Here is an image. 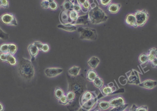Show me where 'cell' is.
Instances as JSON below:
<instances>
[{
	"instance_id": "39",
	"label": "cell",
	"mask_w": 157,
	"mask_h": 111,
	"mask_svg": "<svg viewBox=\"0 0 157 111\" xmlns=\"http://www.w3.org/2000/svg\"><path fill=\"white\" fill-rule=\"evenodd\" d=\"M1 7L8 9L9 8V1L8 0H0Z\"/></svg>"
},
{
	"instance_id": "37",
	"label": "cell",
	"mask_w": 157,
	"mask_h": 111,
	"mask_svg": "<svg viewBox=\"0 0 157 111\" xmlns=\"http://www.w3.org/2000/svg\"><path fill=\"white\" fill-rule=\"evenodd\" d=\"M59 102L60 104L63 105H66L69 104V101L65 95L63 96L61 98H60L59 99Z\"/></svg>"
},
{
	"instance_id": "24",
	"label": "cell",
	"mask_w": 157,
	"mask_h": 111,
	"mask_svg": "<svg viewBox=\"0 0 157 111\" xmlns=\"http://www.w3.org/2000/svg\"><path fill=\"white\" fill-rule=\"evenodd\" d=\"M116 89L114 87H111L110 86H105L101 90L102 93L104 95V96H106L107 95H111L114 92V91Z\"/></svg>"
},
{
	"instance_id": "11",
	"label": "cell",
	"mask_w": 157,
	"mask_h": 111,
	"mask_svg": "<svg viewBox=\"0 0 157 111\" xmlns=\"http://www.w3.org/2000/svg\"><path fill=\"white\" fill-rule=\"evenodd\" d=\"M70 10L64 11L62 10L59 15V20L61 24H72L73 21L70 19L69 17V13Z\"/></svg>"
},
{
	"instance_id": "27",
	"label": "cell",
	"mask_w": 157,
	"mask_h": 111,
	"mask_svg": "<svg viewBox=\"0 0 157 111\" xmlns=\"http://www.w3.org/2000/svg\"><path fill=\"white\" fill-rule=\"evenodd\" d=\"M130 111H149V109L147 106L138 107L135 104H133L130 109Z\"/></svg>"
},
{
	"instance_id": "35",
	"label": "cell",
	"mask_w": 157,
	"mask_h": 111,
	"mask_svg": "<svg viewBox=\"0 0 157 111\" xmlns=\"http://www.w3.org/2000/svg\"><path fill=\"white\" fill-rule=\"evenodd\" d=\"M129 106V105L127 104H125L121 106H118V107H114L113 109L110 110V111H124Z\"/></svg>"
},
{
	"instance_id": "7",
	"label": "cell",
	"mask_w": 157,
	"mask_h": 111,
	"mask_svg": "<svg viewBox=\"0 0 157 111\" xmlns=\"http://www.w3.org/2000/svg\"><path fill=\"white\" fill-rule=\"evenodd\" d=\"M128 77V82L130 84L138 85L141 83L138 72L134 69L129 71L126 73Z\"/></svg>"
},
{
	"instance_id": "40",
	"label": "cell",
	"mask_w": 157,
	"mask_h": 111,
	"mask_svg": "<svg viewBox=\"0 0 157 111\" xmlns=\"http://www.w3.org/2000/svg\"><path fill=\"white\" fill-rule=\"evenodd\" d=\"M81 7H82V10L84 9L87 11H89L90 8H91V3H90V2H89V1L87 0V1L81 6Z\"/></svg>"
},
{
	"instance_id": "51",
	"label": "cell",
	"mask_w": 157,
	"mask_h": 111,
	"mask_svg": "<svg viewBox=\"0 0 157 111\" xmlns=\"http://www.w3.org/2000/svg\"><path fill=\"white\" fill-rule=\"evenodd\" d=\"M1 8V3H0V8Z\"/></svg>"
},
{
	"instance_id": "6",
	"label": "cell",
	"mask_w": 157,
	"mask_h": 111,
	"mask_svg": "<svg viewBox=\"0 0 157 111\" xmlns=\"http://www.w3.org/2000/svg\"><path fill=\"white\" fill-rule=\"evenodd\" d=\"M0 20L3 24L6 25H17V20L13 14L5 13L1 15L0 17Z\"/></svg>"
},
{
	"instance_id": "8",
	"label": "cell",
	"mask_w": 157,
	"mask_h": 111,
	"mask_svg": "<svg viewBox=\"0 0 157 111\" xmlns=\"http://www.w3.org/2000/svg\"><path fill=\"white\" fill-rule=\"evenodd\" d=\"M95 91H86L84 93L81 95L80 99V107L85 103L89 101L92 99V98L96 97V94Z\"/></svg>"
},
{
	"instance_id": "34",
	"label": "cell",
	"mask_w": 157,
	"mask_h": 111,
	"mask_svg": "<svg viewBox=\"0 0 157 111\" xmlns=\"http://www.w3.org/2000/svg\"><path fill=\"white\" fill-rule=\"evenodd\" d=\"M49 8L51 10H56L59 8L58 3L55 0H49Z\"/></svg>"
},
{
	"instance_id": "55",
	"label": "cell",
	"mask_w": 157,
	"mask_h": 111,
	"mask_svg": "<svg viewBox=\"0 0 157 111\" xmlns=\"http://www.w3.org/2000/svg\"></svg>"
},
{
	"instance_id": "16",
	"label": "cell",
	"mask_w": 157,
	"mask_h": 111,
	"mask_svg": "<svg viewBox=\"0 0 157 111\" xmlns=\"http://www.w3.org/2000/svg\"><path fill=\"white\" fill-rule=\"evenodd\" d=\"M28 50L31 57V61L32 62L35 60L36 56L38 55L39 53V49L34 44H31L29 45Z\"/></svg>"
},
{
	"instance_id": "17",
	"label": "cell",
	"mask_w": 157,
	"mask_h": 111,
	"mask_svg": "<svg viewBox=\"0 0 157 111\" xmlns=\"http://www.w3.org/2000/svg\"><path fill=\"white\" fill-rule=\"evenodd\" d=\"M110 106L111 107H116L125 104V101L124 99L122 97H118L116 98H112L109 101Z\"/></svg>"
},
{
	"instance_id": "31",
	"label": "cell",
	"mask_w": 157,
	"mask_h": 111,
	"mask_svg": "<svg viewBox=\"0 0 157 111\" xmlns=\"http://www.w3.org/2000/svg\"><path fill=\"white\" fill-rule=\"evenodd\" d=\"M17 46L14 44H8V53L11 55H13L15 54L17 51Z\"/></svg>"
},
{
	"instance_id": "20",
	"label": "cell",
	"mask_w": 157,
	"mask_h": 111,
	"mask_svg": "<svg viewBox=\"0 0 157 111\" xmlns=\"http://www.w3.org/2000/svg\"><path fill=\"white\" fill-rule=\"evenodd\" d=\"M121 7L119 3H110L108 5L107 10L112 14H116L119 12Z\"/></svg>"
},
{
	"instance_id": "41",
	"label": "cell",
	"mask_w": 157,
	"mask_h": 111,
	"mask_svg": "<svg viewBox=\"0 0 157 111\" xmlns=\"http://www.w3.org/2000/svg\"><path fill=\"white\" fill-rule=\"evenodd\" d=\"M49 1H41L40 5L43 8L47 9L49 8Z\"/></svg>"
},
{
	"instance_id": "28",
	"label": "cell",
	"mask_w": 157,
	"mask_h": 111,
	"mask_svg": "<svg viewBox=\"0 0 157 111\" xmlns=\"http://www.w3.org/2000/svg\"><path fill=\"white\" fill-rule=\"evenodd\" d=\"M98 106L100 109L102 110H106L110 107L109 102L104 101H102L99 102Z\"/></svg>"
},
{
	"instance_id": "12",
	"label": "cell",
	"mask_w": 157,
	"mask_h": 111,
	"mask_svg": "<svg viewBox=\"0 0 157 111\" xmlns=\"http://www.w3.org/2000/svg\"><path fill=\"white\" fill-rule=\"evenodd\" d=\"M99 96H97L96 97L92 98V99L89 101L82 105L81 106V108H83V109H85V110L87 111H90L91 109H93L95 107L96 105L97 104L99 98L100 97H98Z\"/></svg>"
},
{
	"instance_id": "14",
	"label": "cell",
	"mask_w": 157,
	"mask_h": 111,
	"mask_svg": "<svg viewBox=\"0 0 157 111\" xmlns=\"http://www.w3.org/2000/svg\"><path fill=\"white\" fill-rule=\"evenodd\" d=\"M126 23L129 26L134 27L135 28H137L138 27L137 20L135 19L134 14L130 13L127 15L126 17Z\"/></svg>"
},
{
	"instance_id": "49",
	"label": "cell",
	"mask_w": 157,
	"mask_h": 111,
	"mask_svg": "<svg viewBox=\"0 0 157 111\" xmlns=\"http://www.w3.org/2000/svg\"><path fill=\"white\" fill-rule=\"evenodd\" d=\"M78 111H87V110H85V109H83V108H81V107H80V108H79V109H78Z\"/></svg>"
},
{
	"instance_id": "10",
	"label": "cell",
	"mask_w": 157,
	"mask_h": 111,
	"mask_svg": "<svg viewBox=\"0 0 157 111\" xmlns=\"http://www.w3.org/2000/svg\"><path fill=\"white\" fill-rule=\"evenodd\" d=\"M90 21L89 20V16H88V13L84 14L82 16H80L77 18L76 21H75L74 22L70 24L72 25H87L89 24Z\"/></svg>"
},
{
	"instance_id": "29",
	"label": "cell",
	"mask_w": 157,
	"mask_h": 111,
	"mask_svg": "<svg viewBox=\"0 0 157 111\" xmlns=\"http://www.w3.org/2000/svg\"><path fill=\"white\" fill-rule=\"evenodd\" d=\"M138 60L142 64H144L149 62V59H148L147 54L146 53L141 54L139 57Z\"/></svg>"
},
{
	"instance_id": "1",
	"label": "cell",
	"mask_w": 157,
	"mask_h": 111,
	"mask_svg": "<svg viewBox=\"0 0 157 111\" xmlns=\"http://www.w3.org/2000/svg\"><path fill=\"white\" fill-rule=\"evenodd\" d=\"M68 83V91H73L75 95V98L73 103L69 104L67 107L70 111L79 109L80 107V99L87 89L86 80L83 75L76 77L67 75Z\"/></svg>"
},
{
	"instance_id": "4",
	"label": "cell",
	"mask_w": 157,
	"mask_h": 111,
	"mask_svg": "<svg viewBox=\"0 0 157 111\" xmlns=\"http://www.w3.org/2000/svg\"><path fill=\"white\" fill-rule=\"evenodd\" d=\"M77 31L81 40H96L98 39V33L94 29L89 27H80L77 28Z\"/></svg>"
},
{
	"instance_id": "32",
	"label": "cell",
	"mask_w": 157,
	"mask_h": 111,
	"mask_svg": "<svg viewBox=\"0 0 157 111\" xmlns=\"http://www.w3.org/2000/svg\"><path fill=\"white\" fill-rule=\"evenodd\" d=\"M66 96L69 101V104L73 103V101H75V95L72 91H68Z\"/></svg>"
},
{
	"instance_id": "22",
	"label": "cell",
	"mask_w": 157,
	"mask_h": 111,
	"mask_svg": "<svg viewBox=\"0 0 157 111\" xmlns=\"http://www.w3.org/2000/svg\"><path fill=\"white\" fill-rule=\"evenodd\" d=\"M80 70V67L74 66L68 69V73L71 76L76 77L79 75Z\"/></svg>"
},
{
	"instance_id": "5",
	"label": "cell",
	"mask_w": 157,
	"mask_h": 111,
	"mask_svg": "<svg viewBox=\"0 0 157 111\" xmlns=\"http://www.w3.org/2000/svg\"><path fill=\"white\" fill-rule=\"evenodd\" d=\"M135 16L137 20L138 27H143L149 20V13L146 9L137 10L135 13Z\"/></svg>"
},
{
	"instance_id": "26",
	"label": "cell",
	"mask_w": 157,
	"mask_h": 111,
	"mask_svg": "<svg viewBox=\"0 0 157 111\" xmlns=\"http://www.w3.org/2000/svg\"><path fill=\"white\" fill-rule=\"evenodd\" d=\"M93 84L96 87L98 88L101 89L103 88V79H101L100 77L99 76L96 77V79L94 80V81H93Z\"/></svg>"
},
{
	"instance_id": "9",
	"label": "cell",
	"mask_w": 157,
	"mask_h": 111,
	"mask_svg": "<svg viewBox=\"0 0 157 111\" xmlns=\"http://www.w3.org/2000/svg\"><path fill=\"white\" fill-rule=\"evenodd\" d=\"M63 71V68H49L45 70V73L48 78H53L60 75Z\"/></svg>"
},
{
	"instance_id": "18",
	"label": "cell",
	"mask_w": 157,
	"mask_h": 111,
	"mask_svg": "<svg viewBox=\"0 0 157 111\" xmlns=\"http://www.w3.org/2000/svg\"><path fill=\"white\" fill-rule=\"evenodd\" d=\"M57 27L59 29L65 30L66 31L69 32H72L77 30V26L75 25H72L70 24H59L58 25Z\"/></svg>"
},
{
	"instance_id": "36",
	"label": "cell",
	"mask_w": 157,
	"mask_h": 111,
	"mask_svg": "<svg viewBox=\"0 0 157 111\" xmlns=\"http://www.w3.org/2000/svg\"><path fill=\"white\" fill-rule=\"evenodd\" d=\"M0 52L1 53H8V44H3L0 46Z\"/></svg>"
},
{
	"instance_id": "53",
	"label": "cell",
	"mask_w": 157,
	"mask_h": 111,
	"mask_svg": "<svg viewBox=\"0 0 157 111\" xmlns=\"http://www.w3.org/2000/svg\"><path fill=\"white\" fill-rule=\"evenodd\" d=\"M0 39H1V37H0Z\"/></svg>"
},
{
	"instance_id": "13",
	"label": "cell",
	"mask_w": 157,
	"mask_h": 111,
	"mask_svg": "<svg viewBox=\"0 0 157 111\" xmlns=\"http://www.w3.org/2000/svg\"><path fill=\"white\" fill-rule=\"evenodd\" d=\"M139 86L141 87L151 90L155 87L157 85V81L151 80H147L140 83Z\"/></svg>"
},
{
	"instance_id": "19",
	"label": "cell",
	"mask_w": 157,
	"mask_h": 111,
	"mask_svg": "<svg viewBox=\"0 0 157 111\" xmlns=\"http://www.w3.org/2000/svg\"><path fill=\"white\" fill-rule=\"evenodd\" d=\"M100 63V60L98 57L96 56H93L89 59L87 61L88 65L92 69H94L96 68L98 66L99 64Z\"/></svg>"
},
{
	"instance_id": "23",
	"label": "cell",
	"mask_w": 157,
	"mask_h": 111,
	"mask_svg": "<svg viewBox=\"0 0 157 111\" xmlns=\"http://www.w3.org/2000/svg\"><path fill=\"white\" fill-rule=\"evenodd\" d=\"M5 62L8 63L11 66H15L17 64V60L15 57L9 53L6 54V59Z\"/></svg>"
},
{
	"instance_id": "46",
	"label": "cell",
	"mask_w": 157,
	"mask_h": 111,
	"mask_svg": "<svg viewBox=\"0 0 157 111\" xmlns=\"http://www.w3.org/2000/svg\"><path fill=\"white\" fill-rule=\"evenodd\" d=\"M151 66L153 68H157V57L154 58L152 61H151Z\"/></svg>"
},
{
	"instance_id": "47",
	"label": "cell",
	"mask_w": 157,
	"mask_h": 111,
	"mask_svg": "<svg viewBox=\"0 0 157 111\" xmlns=\"http://www.w3.org/2000/svg\"><path fill=\"white\" fill-rule=\"evenodd\" d=\"M76 1H77L78 4L82 6L84 3V2L87 1V0H76Z\"/></svg>"
},
{
	"instance_id": "45",
	"label": "cell",
	"mask_w": 157,
	"mask_h": 111,
	"mask_svg": "<svg viewBox=\"0 0 157 111\" xmlns=\"http://www.w3.org/2000/svg\"><path fill=\"white\" fill-rule=\"evenodd\" d=\"M49 47L48 45L47 44H43L41 51L42 52H47L49 51Z\"/></svg>"
},
{
	"instance_id": "48",
	"label": "cell",
	"mask_w": 157,
	"mask_h": 111,
	"mask_svg": "<svg viewBox=\"0 0 157 111\" xmlns=\"http://www.w3.org/2000/svg\"><path fill=\"white\" fill-rule=\"evenodd\" d=\"M4 110V108L3 105L1 103H0V111H3Z\"/></svg>"
},
{
	"instance_id": "43",
	"label": "cell",
	"mask_w": 157,
	"mask_h": 111,
	"mask_svg": "<svg viewBox=\"0 0 157 111\" xmlns=\"http://www.w3.org/2000/svg\"><path fill=\"white\" fill-rule=\"evenodd\" d=\"M100 3L102 6L106 7L110 4L112 0H100Z\"/></svg>"
},
{
	"instance_id": "30",
	"label": "cell",
	"mask_w": 157,
	"mask_h": 111,
	"mask_svg": "<svg viewBox=\"0 0 157 111\" xmlns=\"http://www.w3.org/2000/svg\"><path fill=\"white\" fill-rule=\"evenodd\" d=\"M54 95L56 98L58 100L59 99L63 96H64V92L61 88L59 87L56 88L55 91H54Z\"/></svg>"
},
{
	"instance_id": "52",
	"label": "cell",
	"mask_w": 157,
	"mask_h": 111,
	"mask_svg": "<svg viewBox=\"0 0 157 111\" xmlns=\"http://www.w3.org/2000/svg\"><path fill=\"white\" fill-rule=\"evenodd\" d=\"M43 1H49V0H43Z\"/></svg>"
},
{
	"instance_id": "21",
	"label": "cell",
	"mask_w": 157,
	"mask_h": 111,
	"mask_svg": "<svg viewBox=\"0 0 157 111\" xmlns=\"http://www.w3.org/2000/svg\"><path fill=\"white\" fill-rule=\"evenodd\" d=\"M149 62H151L154 58L157 57V48H152L149 50L147 53Z\"/></svg>"
},
{
	"instance_id": "54",
	"label": "cell",
	"mask_w": 157,
	"mask_h": 111,
	"mask_svg": "<svg viewBox=\"0 0 157 111\" xmlns=\"http://www.w3.org/2000/svg\"></svg>"
},
{
	"instance_id": "33",
	"label": "cell",
	"mask_w": 157,
	"mask_h": 111,
	"mask_svg": "<svg viewBox=\"0 0 157 111\" xmlns=\"http://www.w3.org/2000/svg\"><path fill=\"white\" fill-rule=\"evenodd\" d=\"M69 17L70 19L74 22L75 21H76L79 17V14L76 11L73 10H71L69 11Z\"/></svg>"
},
{
	"instance_id": "3",
	"label": "cell",
	"mask_w": 157,
	"mask_h": 111,
	"mask_svg": "<svg viewBox=\"0 0 157 111\" xmlns=\"http://www.w3.org/2000/svg\"><path fill=\"white\" fill-rule=\"evenodd\" d=\"M88 14L90 23L93 24H102L106 22L108 19V16L106 13L97 6L90 9Z\"/></svg>"
},
{
	"instance_id": "44",
	"label": "cell",
	"mask_w": 157,
	"mask_h": 111,
	"mask_svg": "<svg viewBox=\"0 0 157 111\" xmlns=\"http://www.w3.org/2000/svg\"><path fill=\"white\" fill-rule=\"evenodd\" d=\"M73 10L76 11V12L79 13L82 10V7H81V6L78 3L75 4L74 6Z\"/></svg>"
},
{
	"instance_id": "38",
	"label": "cell",
	"mask_w": 157,
	"mask_h": 111,
	"mask_svg": "<svg viewBox=\"0 0 157 111\" xmlns=\"http://www.w3.org/2000/svg\"><path fill=\"white\" fill-rule=\"evenodd\" d=\"M0 37L1 39L4 40H8L9 38V35L1 29L0 27Z\"/></svg>"
},
{
	"instance_id": "2",
	"label": "cell",
	"mask_w": 157,
	"mask_h": 111,
	"mask_svg": "<svg viewBox=\"0 0 157 111\" xmlns=\"http://www.w3.org/2000/svg\"><path fill=\"white\" fill-rule=\"evenodd\" d=\"M18 71L21 78L25 81H31L35 76V68L32 62L24 57L20 59Z\"/></svg>"
},
{
	"instance_id": "15",
	"label": "cell",
	"mask_w": 157,
	"mask_h": 111,
	"mask_svg": "<svg viewBox=\"0 0 157 111\" xmlns=\"http://www.w3.org/2000/svg\"><path fill=\"white\" fill-rule=\"evenodd\" d=\"M75 4V0H65L61 6L62 10L68 11L72 10Z\"/></svg>"
},
{
	"instance_id": "50",
	"label": "cell",
	"mask_w": 157,
	"mask_h": 111,
	"mask_svg": "<svg viewBox=\"0 0 157 111\" xmlns=\"http://www.w3.org/2000/svg\"><path fill=\"white\" fill-rule=\"evenodd\" d=\"M100 111V110H96V111Z\"/></svg>"
},
{
	"instance_id": "42",
	"label": "cell",
	"mask_w": 157,
	"mask_h": 111,
	"mask_svg": "<svg viewBox=\"0 0 157 111\" xmlns=\"http://www.w3.org/2000/svg\"><path fill=\"white\" fill-rule=\"evenodd\" d=\"M36 47H37V48L39 49V51H41L42 50V47L43 45V44L40 41H35L33 43Z\"/></svg>"
},
{
	"instance_id": "25",
	"label": "cell",
	"mask_w": 157,
	"mask_h": 111,
	"mask_svg": "<svg viewBox=\"0 0 157 111\" xmlns=\"http://www.w3.org/2000/svg\"><path fill=\"white\" fill-rule=\"evenodd\" d=\"M97 76L98 75L94 69H90L87 73V79L90 82H93Z\"/></svg>"
}]
</instances>
